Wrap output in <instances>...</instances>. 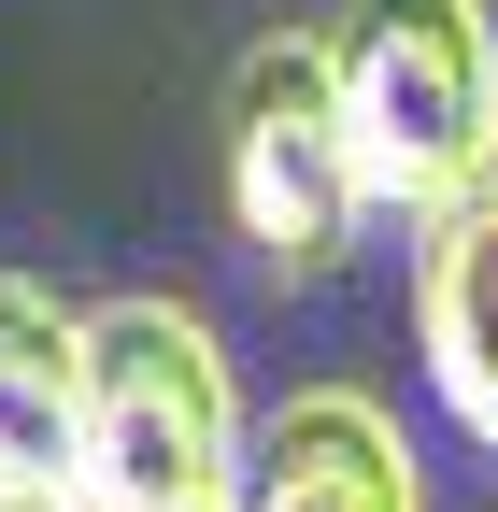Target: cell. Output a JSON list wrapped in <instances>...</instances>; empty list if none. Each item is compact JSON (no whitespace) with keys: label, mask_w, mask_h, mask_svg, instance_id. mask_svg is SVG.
Instances as JSON below:
<instances>
[{"label":"cell","mask_w":498,"mask_h":512,"mask_svg":"<svg viewBox=\"0 0 498 512\" xmlns=\"http://www.w3.org/2000/svg\"><path fill=\"white\" fill-rule=\"evenodd\" d=\"M242 384L200 299L129 285L86 313V413H72V498L86 512H228L242 470Z\"/></svg>","instance_id":"6da1fadb"},{"label":"cell","mask_w":498,"mask_h":512,"mask_svg":"<svg viewBox=\"0 0 498 512\" xmlns=\"http://www.w3.org/2000/svg\"><path fill=\"white\" fill-rule=\"evenodd\" d=\"M214 200L228 242L257 256L271 285H328L342 256L370 242V171H356V128L328 86V43L314 15H285L228 57V100H214Z\"/></svg>","instance_id":"7a4b0ae2"},{"label":"cell","mask_w":498,"mask_h":512,"mask_svg":"<svg viewBox=\"0 0 498 512\" xmlns=\"http://www.w3.org/2000/svg\"><path fill=\"white\" fill-rule=\"evenodd\" d=\"M314 43L356 128L370 214H427L498 143V0H328Z\"/></svg>","instance_id":"3957f363"},{"label":"cell","mask_w":498,"mask_h":512,"mask_svg":"<svg viewBox=\"0 0 498 512\" xmlns=\"http://www.w3.org/2000/svg\"><path fill=\"white\" fill-rule=\"evenodd\" d=\"M413 356L470 456H498V143L413 214Z\"/></svg>","instance_id":"277c9868"},{"label":"cell","mask_w":498,"mask_h":512,"mask_svg":"<svg viewBox=\"0 0 498 512\" xmlns=\"http://www.w3.org/2000/svg\"><path fill=\"white\" fill-rule=\"evenodd\" d=\"M228 512H427V470H413V441L370 384H285L242 427Z\"/></svg>","instance_id":"5b68a950"},{"label":"cell","mask_w":498,"mask_h":512,"mask_svg":"<svg viewBox=\"0 0 498 512\" xmlns=\"http://www.w3.org/2000/svg\"><path fill=\"white\" fill-rule=\"evenodd\" d=\"M72 413H86V299L0 271V498H72Z\"/></svg>","instance_id":"8992f818"},{"label":"cell","mask_w":498,"mask_h":512,"mask_svg":"<svg viewBox=\"0 0 498 512\" xmlns=\"http://www.w3.org/2000/svg\"><path fill=\"white\" fill-rule=\"evenodd\" d=\"M0 512H86V498H0Z\"/></svg>","instance_id":"52a82bcc"}]
</instances>
